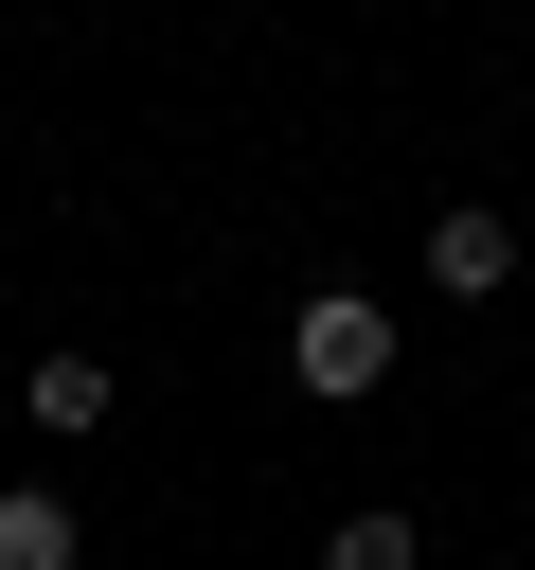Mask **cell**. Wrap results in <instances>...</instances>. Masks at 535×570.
Returning a JSON list of instances; mask_svg holds the SVG:
<instances>
[{"instance_id": "1", "label": "cell", "mask_w": 535, "mask_h": 570, "mask_svg": "<svg viewBox=\"0 0 535 570\" xmlns=\"http://www.w3.org/2000/svg\"><path fill=\"white\" fill-rule=\"evenodd\" d=\"M285 374H303V392H339V410H357V392H374V374H392V303H357V285H321V303H303V321H285Z\"/></svg>"}, {"instance_id": "2", "label": "cell", "mask_w": 535, "mask_h": 570, "mask_svg": "<svg viewBox=\"0 0 535 570\" xmlns=\"http://www.w3.org/2000/svg\"><path fill=\"white\" fill-rule=\"evenodd\" d=\"M428 285L499 303V285H517V232H499V214H446V232H428Z\"/></svg>"}, {"instance_id": "3", "label": "cell", "mask_w": 535, "mask_h": 570, "mask_svg": "<svg viewBox=\"0 0 535 570\" xmlns=\"http://www.w3.org/2000/svg\"><path fill=\"white\" fill-rule=\"evenodd\" d=\"M0 570H71V499L54 481H0Z\"/></svg>"}, {"instance_id": "4", "label": "cell", "mask_w": 535, "mask_h": 570, "mask_svg": "<svg viewBox=\"0 0 535 570\" xmlns=\"http://www.w3.org/2000/svg\"><path fill=\"white\" fill-rule=\"evenodd\" d=\"M18 410H36V428H107V374H89V356H36Z\"/></svg>"}, {"instance_id": "5", "label": "cell", "mask_w": 535, "mask_h": 570, "mask_svg": "<svg viewBox=\"0 0 535 570\" xmlns=\"http://www.w3.org/2000/svg\"><path fill=\"white\" fill-rule=\"evenodd\" d=\"M321 570H428V552H410V517H339V534H321Z\"/></svg>"}]
</instances>
